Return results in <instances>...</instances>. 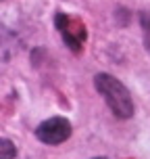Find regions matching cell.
<instances>
[{
  "label": "cell",
  "instance_id": "obj_3",
  "mask_svg": "<svg viewBox=\"0 0 150 159\" xmlns=\"http://www.w3.org/2000/svg\"><path fill=\"white\" fill-rule=\"evenodd\" d=\"M36 136L46 144H61L71 136V124L65 117H50L38 126Z\"/></svg>",
  "mask_w": 150,
  "mask_h": 159
},
{
  "label": "cell",
  "instance_id": "obj_4",
  "mask_svg": "<svg viewBox=\"0 0 150 159\" xmlns=\"http://www.w3.org/2000/svg\"><path fill=\"white\" fill-rule=\"evenodd\" d=\"M15 155H17L15 144L8 138H2L0 140V159H15Z\"/></svg>",
  "mask_w": 150,
  "mask_h": 159
},
{
  "label": "cell",
  "instance_id": "obj_5",
  "mask_svg": "<svg viewBox=\"0 0 150 159\" xmlns=\"http://www.w3.org/2000/svg\"><path fill=\"white\" fill-rule=\"evenodd\" d=\"M96 159H109V157H96Z\"/></svg>",
  "mask_w": 150,
  "mask_h": 159
},
{
  "label": "cell",
  "instance_id": "obj_2",
  "mask_svg": "<svg viewBox=\"0 0 150 159\" xmlns=\"http://www.w3.org/2000/svg\"><path fill=\"white\" fill-rule=\"evenodd\" d=\"M54 23H56V30L61 32L65 44L79 52L81 50V44L86 42V25L81 23L79 19H73V17H67L65 13H58L54 17Z\"/></svg>",
  "mask_w": 150,
  "mask_h": 159
},
{
  "label": "cell",
  "instance_id": "obj_1",
  "mask_svg": "<svg viewBox=\"0 0 150 159\" xmlns=\"http://www.w3.org/2000/svg\"><path fill=\"white\" fill-rule=\"evenodd\" d=\"M94 86L104 96V101L109 105V109L115 113V117L129 119L134 115V101L127 92V88L117 78H113L109 73H98L94 78Z\"/></svg>",
  "mask_w": 150,
  "mask_h": 159
}]
</instances>
